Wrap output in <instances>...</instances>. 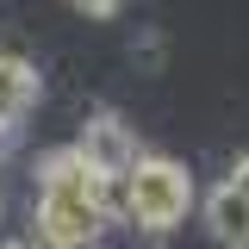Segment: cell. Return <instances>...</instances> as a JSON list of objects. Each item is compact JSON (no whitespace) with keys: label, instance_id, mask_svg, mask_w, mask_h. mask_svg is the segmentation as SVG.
Returning a JSON list of instances; mask_svg holds the SVG:
<instances>
[{"label":"cell","instance_id":"obj_8","mask_svg":"<svg viewBox=\"0 0 249 249\" xmlns=\"http://www.w3.org/2000/svg\"><path fill=\"white\" fill-rule=\"evenodd\" d=\"M69 6H75V13H88V19H112L124 0H69Z\"/></svg>","mask_w":249,"mask_h":249},{"label":"cell","instance_id":"obj_9","mask_svg":"<svg viewBox=\"0 0 249 249\" xmlns=\"http://www.w3.org/2000/svg\"><path fill=\"white\" fill-rule=\"evenodd\" d=\"M0 249H37V243H25V237H6V243H0Z\"/></svg>","mask_w":249,"mask_h":249},{"label":"cell","instance_id":"obj_5","mask_svg":"<svg viewBox=\"0 0 249 249\" xmlns=\"http://www.w3.org/2000/svg\"><path fill=\"white\" fill-rule=\"evenodd\" d=\"M199 212H206V231H212L218 249H249V199H237L231 187L218 181L206 199H199Z\"/></svg>","mask_w":249,"mask_h":249},{"label":"cell","instance_id":"obj_2","mask_svg":"<svg viewBox=\"0 0 249 249\" xmlns=\"http://www.w3.org/2000/svg\"><path fill=\"white\" fill-rule=\"evenodd\" d=\"M193 199H199V187H193V175H187L181 162L143 150L131 168H124V181L112 187V218H124L137 237L162 243V237H175V231L187 224Z\"/></svg>","mask_w":249,"mask_h":249},{"label":"cell","instance_id":"obj_4","mask_svg":"<svg viewBox=\"0 0 249 249\" xmlns=\"http://www.w3.org/2000/svg\"><path fill=\"white\" fill-rule=\"evenodd\" d=\"M44 100V75H37V62L25 50H0V119H25L31 106Z\"/></svg>","mask_w":249,"mask_h":249},{"label":"cell","instance_id":"obj_3","mask_svg":"<svg viewBox=\"0 0 249 249\" xmlns=\"http://www.w3.org/2000/svg\"><path fill=\"white\" fill-rule=\"evenodd\" d=\"M69 150L81 156V162H88V168H93L106 187H119V181H124V168L143 156V150H137V137H131V124H124L119 112H88L81 137H75Z\"/></svg>","mask_w":249,"mask_h":249},{"label":"cell","instance_id":"obj_7","mask_svg":"<svg viewBox=\"0 0 249 249\" xmlns=\"http://www.w3.org/2000/svg\"><path fill=\"white\" fill-rule=\"evenodd\" d=\"M224 187H231L237 199H249V156H237V162H231V175H224Z\"/></svg>","mask_w":249,"mask_h":249},{"label":"cell","instance_id":"obj_1","mask_svg":"<svg viewBox=\"0 0 249 249\" xmlns=\"http://www.w3.org/2000/svg\"><path fill=\"white\" fill-rule=\"evenodd\" d=\"M31 224H37L44 249H100L106 224H112V187L62 143V150H50L37 162Z\"/></svg>","mask_w":249,"mask_h":249},{"label":"cell","instance_id":"obj_6","mask_svg":"<svg viewBox=\"0 0 249 249\" xmlns=\"http://www.w3.org/2000/svg\"><path fill=\"white\" fill-rule=\"evenodd\" d=\"M162 50H168V44H162V31H143V37L131 44V56L143 62V69H162Z\"/></svg>","mask_w":249,"mask_h":249}]
</instances>
